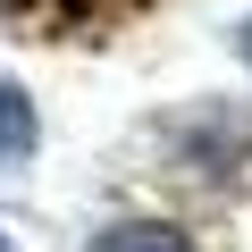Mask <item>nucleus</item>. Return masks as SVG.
I'll return each instance as SVG.
<instances>
[{
	"label": "nucleus",
	"instance_id": "f257e3e1",
	"mask_svg": "<svg viewBox=\"0 0 252 252\" xmlns=\"http://www.w3.org/2000/svg\"><path fill=\"white\" fill-rule=\"evenodd\" d=\"M160 152H168L177 177L227 185V177L252 168V109H244V101H219V93H210V101H185V109L160 118Z\"/></svg>",
	"mask_w": 252,
	"mask_h": 252
},
{
	"label": "nucleus",
	"instance_id": "f03ea898",
	"mask_svg": "<svg viewBox=\"0 0 252 252\" xmlns=\"http://www.w3.org/2000/svg\"><path fill=\"white\" fill-rule=\"evenodd\" d=\"M84 252H202V244H193V227L135 210V219H101V227L84 235Z\"/></svg>",
	"mask_w": 252,
	"mask_h": 252
},
{
	"label": "nucleus",
	"instance_id": "7ed1b4c3",
	"mask_svg": "<svg viewBox=\"0 0 252 252\" xmlns=\"http://www.w3.org/2000/svg\"><path fill=\"white\" fill-rule=\"evenodd\" d=\"M34 152H42V109L17 76H0V177L34 168Z\"/></svg>",
	"mask_w": 252,
	"mask_h": 252
},
{
	"label": "nucleus",
	"instance_id": "20e7f679",
	"mask_svg": "<svg viewBox=\"0 0 252 252\" xmlns=\"http://www.w3.org/2000/svg\"><path fill=\"white\" fill-rule=\"evenodd\" d=\"M235 59H244V67H252V17H244V26H235Z\"/></svg>",
	"mask_w": 252,
	"mask_h": 252
},
{
	"label": "nucleus",
	"instance_id": "39448f33",
	"mask_svg": "<svg viewBox=\"0 0 252 252\" xmlns=\"http://www.w3.org/2000/svg\"><path fill=\"white\" fill-rule=\"evenodd\" d=\"M0 252H17V235H9V227H0Z\"/></svg>",
	"mask_w": 252,
	"mask_h": 252
}]
</instances>
